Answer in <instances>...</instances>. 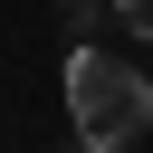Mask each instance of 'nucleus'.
I'll use <instances>...</instances> for the list:
<instances>
[{"mask_svg": "<svg viewBox=\"0 0 153 153\" xmlns=\"http://www.w3.org/2000/svg\"><path fill=\"white\" fill-rule=\"evenodd\" d=\"M57 10H76V19H96V10H115V0H57Z\"/></svg>", "mask_w": 153, "mask_h": 153, "instance_id": "obj_3", "label": "nucleus"}, {"mask_svg": "<svg viewBox=\"0 0 153 153\" xmlns=\"http://www.w3.org/2000/svg\"><path fill=\"white\" fill-rule=\"evenodd\" d=\"M67 115L86 153H124L134 134H153V76L105 48H67Z\"/></svg>", "mask_w": 153, "mask_h": 153, "instance_id": "obj_1", "label": "nucleus"}, {"mask_svg": "<svg viewBox=\"0 0 153 153\" xmlns=\"http://www.w3.org/2000/svg\"><path fill=\"white\" fill-rule=\"evenodd\" d=\"M115 19H124L134 38H153V0H115Z\"/></svg>", "mask_w": 153, "mask_h": 153, "instance_id": "obj_2", "label": "nucleus"}]
</instances>
